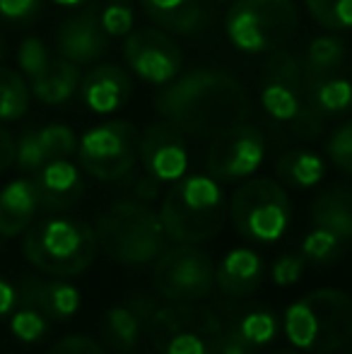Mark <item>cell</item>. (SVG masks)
Masks as SVG:
<instances>
[{
	"instance_id": "cell-1",
	"label": "cell",
	"mask_w": 352,
	"mask_h": 354,
	"mask_svg": "<svg viewBox=\"0 0 352 354\" xmlns=\"http://www.w3.org/2000/svg\"><path fill=\"white\" fill-rule=\"evenodd\" d=\"M155 109L186 136L212 138L249 116V97L234 75L225 71H191L165 84Z\"/></svg>"
},
{
	"instance_id": "cell-2",
	"label": "cell",
	"mask_w": 352,
	"mask_h": 354,
	"mask_svg": "<svg viewBox=\"0 0 352 354\" xmlns=\"http://www.w3.org/2000/svg\"><path fill=\"white\" fill-rule=\"evenodd\" d=\"M282 330L292 347L309 354H331L352 340V297L340 289H314L282 313Z\"/></svg>"
},
{
	"instance_id": "cell-3",
	"label": "cell",
	"mask_w": 352,
	"mask_h": 354,
	"mask_svg": "<svg viewBox=\"0 0 352 354\" xmlns=\"http://www.w3.org/2000/svg\"><path fill=\"white\" fill-rule=\"evenodd\" d=\"M225 191L210 174H191L174 181L160 207L165 232L176 243H201L212 239L227 219Z\"/></svg>"
},
{
	"instance_id": "cell-4",
	"label": "cell",
	"mask_w": 352,
	"mask_h": 354,
	"mask_svg": "<svg viewBox=\"0 0 352 354\" xmlns=\"http://www.w3.org/2000/svg\"><path fill=\"white\" fill-rule=\"evenodd\" d=\"M97 243L111 261L123 266L155 263L167 248V232L160 212L147 203L121 201L113 203L94 224Z\"/></svg>"
},
{
	"instance_id": "cell-5",
	"label": "cell",
	"mask_w": 352,
	"mask_h": 354,
	"mask_svg": "<svg viewBox=\"0 0 352 354\" xmlns=\"http://www.w3.org/2000/svg\"><path fill=\"white\" fill-rule=\"evenodd\" d=\"M24 258L51 277H75L92 266L99 251L97 234L73 217H48L29 224L22 243Z\"/></svg>"
},
{
	"instance_id": "cell-6",
	"label": "cell",
	"mask_w": 352,
	"mask_h": 354,
	"mask_svg": "<svg viewBox=\"0 0 352 354\" xmlns=\"http://www.w3.org/2000/svg\"><path fill=\"white\" fill-rule=\"evenodd\" d=\"M157 354H220L225 323L198 301L157 304L145 321Z\"/></svg>"
},
{
	"instance_id": "cell-7",
	"label": "cell",
	"mask_w": 352,
	"mask_h": 354,
	"mask_svg": "<svg viewBox=\"0 0 352 354\" xmlns=\"http://www.w3.org/2000/svg\"><path fill=\"white\" fill-rule=\"evenodd\" d=\"M299 29V10L292 0H234L227 10L225 32L244 53H272L292 41Z\"/></svg>"
},
{
	"instance_id": "cell-8",
	"label": "cell",
	"mask_w": 352,
	"mask_h": 354,
	"mask_svg": "<svg viewBox=\"0 0 352 354\" xmlns=\"http://www.w3.org/2000/svg\"><path fill=\"white\" fill-rule=\"evenodd\" d=\"M234 229L254 243H275L292 222V203L280 181L246 178L227 207Z\"/></svg>"
},
{
	"instance_id": "cell-9",
	"label": "cell",
	"mask_w": 352,
	"mask_h": 354,
	"mask_svg": "<svg viewBox=\"0 0 352 354\" xmlns=\"http://www.w3.org/2000/svg\"><path fill=\"white\" fill-rule=\"evenodd\" d=\"M138 152L140 133L128 121L99 123L77 140L80 167L99 181H118L128 176L138 162Z\"/></svg>"
},
{
	"instance_id": "cell-10",
	"label": "cell",
	"mask_w": 352,
	"mask_h": 354,
	"mask_svg": "<svg viewBox=\"0 0 352 354\" xmlns=\"http://www.w3.org/2000/svg\"><path fill=\"white\" fill-rule=\"evenodd\" d=\"M152 284L167 301H201L215 284V263L196 243H178L157 256Z\"/></svg>"
},
{
	"instance_id": "cell-11",
	"label": "cell",
	"mask_w": 352,
	"mask_h": 354,
	"mask_svg": "<svg viewBox=\"0 0 352 354\" xmlns=\"http://www.w3.org/2000/svg\"><path fill=\"white\" fill-rule=\"evenodd\" d=\"M266 159V138L251 123H237L217 136L207 147L205 167L220 183H239L251 178Z\"/></svg>"
},
{
	"instance_id": "cell-12",
	"label": "cell",
	"mask_w": 352,
	"mask_h": 354,
	"mask_svg": "<svg viewBox=\"0 0 352 354\" xmlns=\"http://www.w3.org/2000/svg\"><path fill=\"white\" fill-rule=\"evenodd\" d=\"M123 58L133 75L157 87H165L181 75L183 53L178 44L162 29H133L123 41Z\"/></svg>"
},
{
	"instance_id": "cell-13",
	"label": "cell",
	"mask_w": 352,
	"mask_h": 354,
	"mask_svg": "<svg viewBox=\"0 0 352 354\" xmlns=\"http://www.w3.org/2000/svg\"><path fill=\"white\" fill-rule=\"evenodd\" d=\"M261 106L272 121L295 123L304 106L302 63L287 51H272L261 73Z\"/></svg>"
},
{
	"instance_id": "cell-14",
	"label": "cell",
	"mask_w": 352,
	"mask_h": 354,
	"mask_svg": "<svg viewBox=\"0 0 352 354\" xmlns=\"http://www.w3.org/2000/svg\"><path fill=\"white\" fill-rule=\"evenodd\" d=\"M138 159L142 162L150 176L160 183H174L188 171V145L186 133L172 121H157L145 128L140 136V152Z\"/></svg>"
},
{
	"instance_id": "cell-15",
	"label": "cell",
	"mask_w": 352,
	"mask_h": 354,
	"mask_svg": "<svg viewBox=\"0 0 352 354\" xmlns=\"http://www.w3.org/2000/svg\"><path fill=\"white\" fill-rule=\"evenodd\" d=\"M58 56L75 66H92L102 61L109 51V37L99 24V8L89 5L82 12L63 19L56 32Z\"/></svg>"
},
{
	"instance_id": "cell-16",
	"label": "cell",
	"mask_w": 352,
	"mask_h": 354,
	"mask_svg": "<svg viewBox=\"0 0 352 354\" xmlns=\"http://www.w3.org/2000/svg\"><path fill=\"white\" fill-rule=\"evenodd\" d=\"M131 94H133L131 75L123 71L121 66H113V63L94 66L80 80L82 102H85L89 111L99 113V116L116 113L121 106H126Z\"/></svg>"
},
{
	"instance_id": "cell-17",
	"label": "cell",
	"mask_w": 352,
	"mask_h": 354,
	"mask_svg": "<svg viewBox=\"0 0 352 354\" xmlns=\"http://www.w3.org/2000/svg\"><path fill=\"white\" fill-rule=\"evenodd\" d=\"M17 299L22 306H32L48 321H68L80 308V292L71 282H63L61 277H22L17 287Z\"/></svg>"
},
{
	"instance_id": "cell-18",
	"label": "cell",
	"mask_w": 352,
	"mask_h": 354,
	"mask_svg": "<svg viewBox=\"0 0 352 354\" xmlns=\"http://www.w3.org/2000/svg\"><path fill=\"white\" fill-rule=\"evenodd\" d=\"M39 193V203L46 210H68L85 193L80 169L71 159H51L32 178Z\"/></svg>"
},
{
	"instance_id": "cell-19",
	"label": "cell",
	"mask_w": 352,
	"mask_h": 354,
	"mask_svg": "<svg viewBox=\"0 0 352 354\" xmlns=\"http://www.w3.org/2000/svg\"><path fill=\"white\" fill-rule=\"evenodd\" d=\"M263 282V258L254 248H232L215 268V284L227 297H249Z\"/></svg>"
},
{
	"instance_id": "cell-20",
	"label": "cell",
	"mask_w": 352,
	"mask_h": 354,
	"mask_svg": "<svg viewBox=\"0 0 352 354\" xmlns=\"http://www.w3.org/2000/svg\"><path fill=\"white\" fill-rule=\"evenodd\" d=\"M41 207L32 178H15L0 191V236H17L27 232Z\"/></svg>"
},
{
	"instance_id": "cell-21",
	"label": "cell",
	"mask_w": 352,
	"mask_h": 354,
	"mask_svg": "<svg viewBox=\"0 0 352 354\" xmlns=\"http://www.w3.org/2000/svg\"><path fill=\"white\" fill-rule=\"evenodd\" d=\"M145 15L172 34H196L205 27V8L201 0H140Z\"/></svg>"
},
{
	"instance_id": "cell-22",
	"label": "cell",
	"mask_w": 352,
	"mask_h": 354,
	"mask_svg": "<svg viewBox=\"0 0 352 354\" xmlns=\"http://www.w3.org/2000/svg\"><path fill=\"white\" fill-rule=\"evenodd\" d=\"M80 66L58 56L56 61H51L48 71L32 82V92L39 102L48 104V106H61L80 89Z\"/></svg>"
},
{
	"instance_id": "cell-23",
	"label": "cell",
	"mask_w": 352,
	"mask_h": 354,
	"mask_svg": "<svg viewBox=\"0 0 352 354\" xmlns=\"http://www.w3.org/2000/svg\"><path fill=\"white\" fill-rule=\"evenodd\" d=\"M311 219L316 227H326L343 236L352 239V188L335 186L324 191L311 205Z\"/></svg>"
},
{
	"instance_id": "cell-24",
	"label": "cell",
	"mask_w": 352,
	"mask_h": 354,
	"mask_svg": "<svg viewBox=\"0 0 352 354\" xmlns=\"http://www.w3.org/2000/svg\"><path fill=\"white\" fill-rule=\"evenodd\" d=\"M277 181L292 188H314L324 181L326 176V162L311 149H290L285 152L275 164Z\"/></svg>"
},
{
	"instance_id": "cell-25",
	"label": "cell",
	"mask_w": 352,
	"mask_h": 354,
	"mask_svg": "<svg viewBox=\"0 0 352 354\" xmlns=\"http://www.w3.org/2000/svg\"><path fill=\"white\" fill-rule=\"evenodd\" d=\"M227 328L232 333H237L249 347L261 352L277 337V333H280V318L270 308L254 306V308H246L244 313H239Z\"/></svg>"
},
{
	"instance_id": "cell-26",
	"label": "cell",
	"mask_w": 352,
	"mask_h": 354,
	"mask_svg": "<svg viewBox=\"0 0 352 354\" xmlns=\"http://www.w3.org/2000/svg\"><path fill=\"white\" fill-rule=\"evenodd\" d=\"M345 63V46L338 37H316L309 41L302 61V73L304 82L333 75Z\"/></svg>"
},
{
	"instance_id": "cell-27",
	"label": "cell",
	"mask_w": 352,
	"mask_h": 354,
	"mask_svg": "<svg viewBox=\"0 0 352 354\" xmlns=\"http://www.w3.org/2000/svg\"><path fill=\"white\" fill-rule=\"evenodd\" d=\"M142 318L128 304L111 306L104 316V337L118 352H133L140 342Z\"/></svg>"
},
{
	"instance_id": "cell-28",
	"label": "cell",
	"mask_w": 352,
	"mask_h": 354,
	"mask_svg": "<svg viewBox=\"0 0 352 354\" xmlns=\"http://www.w3.org/2000/svg\"><path fill=\"white\" fill-rule=\"evenodd\" d=\"M29 109V87L24 75L0 66V121H17Z\"/></svg>"
},
{
	"instance_id": "cell-29",
	"label": "cell",
	"mask_w": 352,
	"mask_h": 354,
	"mask_svg": "<svg viewBox=\"0 0 352 354\" xmlns=\"http://www.w3.org/2000/svg\"><path fill=\"white\" fill-rule=\"evenodd\" d=\"M345 239L338 236L335 232L326 227H316L302 239V256L306 258V263H319V266H326L331 263L340 251H343Z\"/></svg>"
},
{
	"instance_id": "cell-30",
	"label": "cell",
	"mask_w": 352,
	"mask_h": 354,
	"mask_svg": "<svg viewBox=\"0 0 352 354\" xmlns=\"http://www.w3.org/2000/svg\"><path fill=\"white\" fill-rule=\"evenodd\" d=\"M316 24L331 32L352 29V0H304Z\"/></svg>"
},
{
	"instance_id": "cell-31",
	"label": "cell",
	"mask_w": 352,
	"mask_h": 354,
	"mask_svg": "<svg viewBox=\"0 0 352 354\" xmlns=\"http://www.w3.org/2000/svg\"><path fill=\"white\" fill-rule=\"evenodd\" d=\"M37 136L48 162L51 159H68L73 154H77V136L73 133V128L63 126V123H48V126L39 128Z\"/></svg>"
},
{
	"instance_id": "cell-32",
	"label": "cell",
	"mask_w": 352,
	"mask_h": 354,
	"mask_svg": "<svg viewBox=\"0 0 352 354\" xmlns=\"http://www.w3.org/2000/svg\"><path fill=\"white\" fill-rule=\"evenodd\" d=\"M51 61H53V58H51V53H48L46 44H44L39 37H27L22 44H19L17 66H19V71H22V75L29 80V82H34V80L41 77V75L48 71Z\"/></svg>"
},
{
	"instance_id": "cell-33",
	"label": "cell",
	"mask_w": 352,
	"mask_h": 354,
	"mask_svg": "<svg viewBox=\"0 0 352 354\" xmlns=\"http://www.w3.org/2000/svg\"><path fill=\"white\" fill-rule=\"evenodd\" d=\"M99 24H102L109 39H126L133 32V24H136L133 5L128 0H109L99 10Z\"/></svg>"
},
{
	"instance_id": "cell-34",
	"label": "cell",
	"mask_w": 352,
	"mask_h": 354,
	"mask_svg": "<svg viewBox=\"0 0 352 354\" xmlns=\"http://www.w3.org/2000/svg\"><path fill=\"white\" fill-rule=\"evenodd\" d=\"M10 330H12V335L17 340L32 345V342H39L48 333V318L44 313H39L37 308L22 306L10 318Z\"/></svg>"
},
{
	"instance_id": "cell-35",
	"label": "cell",
	"mask_w": 352,
	"mask_h": 354,
	"mask_svg": "<svg viewBox=\"0 0 352 354\" xmlns=\"http://www.w3.org/2000/svg\"><path fill=\"white\" fill-rule=\"evenodd\" d=\"M326 154L345 174H352V118L340 123L326 140Z\"/></svg>"
},
{
	"instance_id": "cell-36",
	"label": "cell",
	"mask_w": 352,
	"mask_h": 354,
	"mask_svg": "<svg viewBox=\"0 0 352 354\" xmlns=\"http://www.w3.org/2000/svg\"><path fill=\"white\" fill-rule=\"evenodd\" d=\"M15 162L19 164L22 171H34L37 174L44 164L48 162L46 152H44L41 142H39L37 131H24L22 138L17 142V154H15Z\"/></svg>"
},
{
	"instance_id": "cell-37",
	"label": "cell",
	"mask_w": 352,
	"mask_h": 354,
	"mask_svg": "<svg viewBox=\"0 0 352 354\" xmlns=\"http://www.w3.org/2000/svg\"><path fill=\"white\" fill-rule=\"evenodd\" d=\"M306 270V258L302 253H285V256L275 258L270 268V277L277 287H292L302 280Z\"/></svg>"
},
{
	"instance_id": "cell-38",
	"label": "cell",
	"mask_w": 352,
	"mask_h": 354,
	"mask_svg": "<svg viewBox=\"0 0 352 354\" xmlns=\"http://www.w3.org/2000/svg\"><path fill=\"white\" fill-rule=\"evenodd\" d=\"M41 12V0H0V19L10 24H32Z\"/></svg>"
},
{
	"instance_id": "cell-39",
	"label": "cell",
	"mask_w": 352,
	"mask_h": 354,
	"mask_svg": "<svg viewBox=\"0 0 352 354\" xmlns=\"http://www.w3.org/2000/svg\"><path fill=\"white\" fill-rule=\"evenodd\" d=\"M48 354H104V350L92 337L71 335V337H63L61 342H56Z\"/></svg>"
},
{
	"instance_id": "cell-40",
	"label": "cell",
	"mask_w": 352,
	"mask_h": 354,
	"mask_svg": "<svg viewBox=\"0 0 352 354\" xmlns=\"http://www.w3.org/2000/svg\"><path fill=\"white\" fill-rule=\"evenodd\" d=\"M160 188H162V183L145 171V176L138 178L136 186H133V196H136V201H140V203H152L160 198Z\"/></svg>"
},
{
	"instance_id": "cell-41",
	"label": "cell",
	"mask_w": 352,
	"mask_h": 354,
	"mask_svg": "<svg viewBox=\"0 0 352 354\" xmlns=\"http://www.w3.org/2000/svg\"><path fill=\"white\" fill-rule=\"evenodd\" d=\"M220 354H259V350L249 347L239 335H237V333H232L230 328L225 326V335H222Z\"/></svg>"
},
{
	"instance_id": "cell-42",
	"label": "cell",
	"mask_w": 352,
	"mask_h": 354,
	"mask_svg": "<svg viewBox=\"0 0 352 354\" xmlns=\"http://www.w3.org/2000/svg\"><path fill=\"white\" fill-rule=\"evenodd\" d=\"M15 154H17V142L5 128H0V174L15 162Z\"/></svg>"
},
{
	"instance_id": "cell-43",
	"label": "cell",
	"mask_w": 352,
	"mask_h": 354,
	"mask_svg": "<svg viewBox=\"0 0 352 354\" xmlns=\"http://www.w3.org/2000/svg\"><path fill=\"white\" fill-rule=\"evenodd\" d=\"M15 304H17V289H15L8 280L0 277V316L12 311Z\"/></svg>"
},
{
	"instance_id": "cell-44",
	"label": "cell",
	"mask_w": 352,
	"mask_h": 354,
	"mask_svg": "<svg viewBox=\"0 0 352 354\" xmlns=\"http://www.w3.org/2000/svg\"><path fill=\"white\" fill-rule=\"evenodd\" d=\"M51 3L61 5V8H80V5H85L87 0H51Z\"/></svg>"
},
{
	"instance_id": "cell-45",
	"label": "cell",
	"mask_w": 352,
	"mask_h": 354,
	"mask_svg": "<svg viewBox=\"0 0 352 354\" xmlns=\"http://www.w3.org/2000/svg\"><path fill=\"white\" fill-rule=\"evenodd\" d=\"M5 56V41H3V34H0V61H3Z\"/></svg>"
},
{
	"instance_id": "cell-46",
	"label": "cell",
	"mask_w": 352,
	"mask_h": 354,
	"mask_svg": "<svg viewBox=\"0 0 352 354\" xmlns=\"http://www.w3.org/2000/svg\"><path fill=\"white\" fill-rule=\"evenodd\" d=\"M270 354H299V352H292V350H275V352H270Z\"/></svg>"
},
{
	"instance_id": "cell-47",
	"label": "cell",
	"mask_w": 352,
	"mask_h": 354,
	"mask_svg": "<svg viewBox=\"0 0 352 354\" xmlns=\"http://www.w3.org/2000/svg\"><path fill=\"white\" fill-rule=\"evenodd\" d=\"M348 354H352V352H348Z\"/></svg>"
}]
</instances>
